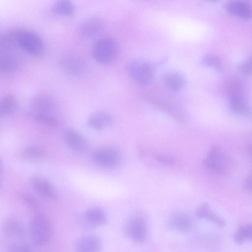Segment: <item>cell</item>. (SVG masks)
<instances>
[{
    "label": "cell",
    "instance_id": "6da1fadb",
    "mask_svg": "<svg viewBox=\"0 0 252 252\" xmlns=\"http://www.w3.org/2000/svg\"><path fill=\"white\" fill-rule=\"evenodd\" d=\"M0 43V71L3 73L12 72L20 64L21 59L18 52L20 48L8 32L1 36Z\"/></svg>",
    "mask_w": 252,
    "mask_h": 252
},
{
    "label": "cell",
    "instance_id": "7a4b0ae2",
    "mask_svg": "<svg viewBox=\"0 0 252 252\" xmlns=\"http://www.w3.org/2000/svg\"><path fill=\"white\" fill-rule=\"evenodd\" d=\"M10 32L19 48L36 57L43 54L44 43L37 33L27 29L13 30Z\"/></svg>",
    "mask_w": 252,
    "mask_h": 252
},
{
    "label": "cell",
    "instance_id": "3957f363",
    "mask_svg": "<svg viewBox=\"0 0 252 252\" xmlns=\"http://www.w3.org/2000/svg\"><path fill=\"white\" fill-rule=\"evenodd\" d=\"M119 53L117 41L111 37H103L98 39L92 48V55L98 63L108 64L113 63Z\"/></svg>",
    "mask_w": 252,
    "mask_h": 252
},
{
    "label": "cell",
    "instance_id": "277c9868",
    "mask_svg": "<svg viewBox=\"0 0 252 252\" xmlns=\"http://www.w3.org/2000/svg\"><path fill=\"white\" fill-rule=\"evenodd\" d=\"M126 69L129 76L136 83L142 86L147 85L152 81L155 72L153 63L140 59L130 61Z\"/></svg>",
    "mask_w": 252,
    "mask_h": 252
},
{
    "label": "cell",
    "instance_id": "5b68a950",
    "mask_svg": "<svg viewBox=\"0 0 252 252\" xmlns=\"http://www.w3.org/2000/svg\"><path fill=\"white\" fill-rule=\"evenodd\" d=\"M29 230L32 239L37 245H44L50 239V224L43 214H36L32 217L30 222Z\"/></svg>",
    "mask_w": 252,
    "mask_h": 252
},
{
    "label": "cell",
    "instance_id": "8992f818",
    "mask_svg": "<svg viewBox=\"0 0 252 252\" xmlns=\"http://www.w3.org/2000/svg\"><path fill=\"white\" fill-rule=\"evenodd\" d=\"M204 163L209 170L219 174H225L230 167V161L227 155L222 149L217 146L210 149Z\"/></svg>",
    "mask_w": 252,
    "mask_h": 252
},
{
    "label": "cell",
    "instance_id": "52a82bcc",
    "mask_svg": "<svg viewBox=\"0 0 252 252\" xmlns=\"http://www.w3.org/2000/svg\"><path fill=\"white\" fill-rule=\"evenodd\" d=\"M59 64L67 73L74 75H81L86 70L85 60L79 55L72 52H66L61 56Z\"/></svg>",
    "mask_w": 252,
    "mask_h": 252
},
{
    "label": "cell",
    "instance_id": "ba28073f",
    "mask_svg": "<svg viewBox=\"0 0 252 252\" xmlns=\"http://www.w3.org/2000/svg\"><path fill=\"white\" fill-rule=\"evenodd\" d=\"M91 158L95 163L99 166L111 167L120 162L121 155L118 150L113 148L102 146L93 151Z\"/></svg>",
    "mask_w": 252,
    "mask_h": 252
},
{
    "label": "cell",
    "instance_id": "9c48e42d",
    "mask_svg": "<svg viewBox=\"0 0 252 252\" xmlns=\"http://www.w3.org/2000/svg\"><path fill=\"white\" fill-rule=\"evenodd\" d=\"M127 236L136 242L144 241L147 237V229L145 221L141 218L134 217L127 221L125 226Z\"/></svg>",
    "mask_w": 252,
    "mask_h": 252
},
{
    "label": "cell",
    "instance_id": "30bf717a",
    "mask_svg": "<svg viewBox=\"0 0 252 252\" xmlns=\"http://www.w3.org/2000/svg\"><path fill=\"white\" fill-rule=\"evenodd\" d=\"M62 136L64 142L74 150L82 152L88 148V142L86 139L72 128L65 129Z\"/></svg>",
    "mask_w": 252,
    "mask_h": 252
},
{
    "label": "cell",
    "instance_id": "8fae6325",
    "mask_svg": "<svg viewBox=\"0 0 252 252\" xmlns=\"http://www.w3.org/2000/svg\"><path fill=\"white\" fill-rule=\"evenodd\" d=\"M102 28L101 19L97 16H91L82 21L79 27V32L83 37L91 38L97 36Z\"/></svg>",
    "mask_w": 252,
    "mask_h": 252
},
{
    "label": "cell",
    "instance_id": "7c38bea8",
    "mask_svg": "<svg viewBox=\"0 0 252 252\" xmlns=\"http://www.w3.org/2000/svg\"><path fill=\"white\" fill-rule=\"evenodd\" d=\"M224 8L228 13L235 17L244 19L252 18V6L247 2L240 0L228 1Z\"/></svg>",
    "mask_w": 252,
    "mask_h": 252
},
{
    "label": "cell",
    "instance_id": "4fadbf2b",
    "mask_svg": "<svg viewBox=\"0 0 252 252\" xmlns=\"http://www.w3.org/2000/svg\"><path fill=\"white\" fill-rule=\"evenodd\" d=\"M162 81L166 87L174 92L182 90L187 84L185 76L180 72L174 70L164 72Z\"/></svg>",
    "mask_w": 252,
    "mask_h": 252
},
{
    "label": "cell",
    "instance_id": "5bb4252c",
    "mask_svg": "<svg viewBox=\"0 0 252 252\" xmlns=\"http://www.w3.org/2000/svg\"><path fill=\"white\" fill-rule=\"evenodd\" d=\"M102 244L100 239L94 235L83 236L77 241L75 252H100Z\"/></svg>",
    "mask_w": 252,
    "mask_h": 252
},
{
    "label": "cell",
    "instance_id": "9a60e30c",
    "mask_svg": "<svg viewBox=\"0 0 252 252\" xmlns=\"http://www.w3.org/2000/svg\"><path fill=\"white\" fill-rule=\"evenodd\" d=\"M168 224L171 229L180 232H187L193 225L191 217L183 212H176L169 218Z\"/></svg>",
    "mask_w": 252,
    "mask_h": 252
},
{
    "label": "cell",
    "instance_id": "2e32d148",
    "mask_svg": "<svg viewBox=\"0 0 252 252\" xmlns=\"http://www.w3.org/2000/svg\"><path fill=\"white\" fill-rule=\"evenodd\" d=\"M85 222L93 227L104 225L107 222V216L104 211L98 207H92L85 211L83 215Z\"/></svg>",
    "mask_w": 252,
    "mask_h": 252
},
{
    "label": "cell",
    "instance_id": "e0dca14e",
    "mask_svg": "<svg viewBox=\"0 0 252 252\" xmlns=\"http://www.w3.org/2000/svg\"><path fill=\"white\" fill-rule=\"evenodd\" d=\"M195 214L198 218L211 221L220 227L226 225L225 220L214 212L207 203L198 205L195 209Z\"/></svg>",
    "mask_w": 252,
    "mask_h": 252
},
{
    "label": "cell",
    "instance_id": "ac0fdd59",
    "mask_svg": "<svg viewBox=\"0 0 252 252\" xmlns=\"http://www.w3.org/2000/svg\"><path fill=\"white\" fill-rule=\"evenodd\" d=\"M32 110L45 113H50L55 109V103L48 95L38 94L33 95L30 100Z\"/></svg>",
    "mask_w": 252,
    "mask_h": 252
},
{
    "label": "cell",
    "instance_id": "d6986e66",
    "mask_svg": "<svg viewBox=\"0 0 252 252\" xmlns=\"http://www.w3.org/2000/svg\"><path fill=\"white\" fill-rule=\"evenodd\" d=\"M228 104L230 110L236 113H244L248 111L247 102L239 91L232 89L228 93Z\"/></svg>",
    "mask_w": 252,
    "mask_h": 252
},
{
    "label": "cell",
    "instance_id": "ffe728a7",
    "mask_svg": "<svg viewBox=\"0 0 252 252\" xmlns=\"http://www.w3.org/2000/svg\"><path fill=\"white\" fill-rule=\"evenodd\" d=\"M112 122L111 115L106 112H96L92 114L88 118L87 125L93 129L100 130L109 126Z\"/></svg>",
    "mask_w": 252,
    "mask_h": 252
},
{
    "label": "cell",
    "instance_id": "44dd1931",
    "mask_svg": "<svg viewBox=\"0 0 252 252\" xmlns=\"http://www.w3.org/2000/svg\"><path fill=\"white\" fill-rule=\"evenodd\" d=\"M30 182L33 188L42 195L50 199H55L56 194L51 184L45 179L32 176Z\"/></svg>",
    "mask_w": 252,
    "mask_h": 252
},
{
    "label": "cell",
    "instance_id": "7402d4cb",
    "mask_svg": "<svg viewBox=\"0 0 252 252\" xmlns=\"http://www.w3.org/2000/svg\"><path fill=\"white\" fill-rule=\"evenodd\" d=\"M144 98L149 103L170 115L175 119L178 121L183 120V115L181 112L173 105L149 96H145Z\"/></svg>",
    "mask_w": 252,
    "mask_h": 252
},
{
    "label": "cell",
    "instance_id": "603a6c76",
    "mask_svg": "<svg viewBox=\"0 0 252 252\" xmlns=\"http://www.w3.org/2000/svg\"><path fill=\"white\" fill-rule=\"evenodd\" d=\"M28 116L34 120L47 126L58 127L59 122L50 113L31 110L27 113Z\"/></svg>",
    "mask_w": 252,
    "mask_h": 252
},
{
    "label": "cell",
    "instance_id": "cb8c5ba5",
    "mask_svg": "<svg viewBox=\"0 0 252 252\" xmlns=\"http://www.w3.org/2000/svg\"><path fill=\"white\" fill-rule=\"evenodd\" d=\"M17 101L14 95L8 94L1 99L0 103V115H7L13 112L16 108Z\"/></svg>",
    "mask_w": 252,
    "mask_h": 252
},
{
    "label": "cell",
    "instance_id": "d4e9b609",
    "mask_svg": "<svg viewBox=\"0 0 252 252\" xmlns=\"http://www.w3.org/2000/svg\"><path fill=\"white\" fill-rule=\"evenodd\" d=\"M74 10V7L71 1L67 0H58L52 7L53 13L64 16L71 15Z\"/></svg>",
    "mask_w": 252,
    "mask_h": 252
},
{
    "label": "cell",
    "instance_id": "484cf974",
    "mask_svg": "<svg viewBox=\"0 0 252 252\" xmlns=\"http://www.w3.org/2000/svg\"><path fill=\"white\" fill-rule=\"evenodd\" d=\"M247 239L252 240V223L240 226L234 234V240L238 245L243 244Z\"/></svg>",
    "mask_w": 252,
    "mask_h": 252
},
{
    "label": "cell",
    "instance_id": "4316f807",
    "mask_svg": "<svg viewBox=\"0 0 252 252\" xmlns=\"http://www.w3.org/2000/svg\"><path fill=\"white\" fill-rule=\"evenodd\" d=\"M22 154L25 156L30 158H40L46 155L45 150L37 146H27L22 150Z\"/></svg>",
    "mask_w": 252,
    "mask_h": 252
},
{
    "label": "cell",
    "instance_id": "83f0119b",
    "mask_svg": "<svg viewBox=\"0 0 252 252\" xmlns=\"http://www.w3.org/2000/svg\"><path fill=\"white\" fill-rule=\"evenodd\" d=\"M203 62L206 65L220 72L223 70V63L218 56L213 54H207L203 58Z\"/></svg>",
    "mask_w": 252,
    "mask_h": 252
},
{
    "label": "cell",
    "instance_id": "f1b7e54d",
    "mask_svg": "<svg viewBox=\"0 0 252 252\" xmlns=\"http://www.w3.org/2000/svg\"><path fill=\"white\" fill-rule=\"evenodd\" d=\"M5 229L7 233L11 234L21 235L23 229L19 223L14 220H9L5 223Z\"/></svg>",
    "mask_w": 252,
    "mask_h": 252
},
{
    "label": "cell",
    "instance_id": "f546056e",
    "mask_svg": "<svg viewBox=\"0 0 252 252\" xmlns=\"http://www.w3.org/2000/svg\"><path fill=\"white\" fill-rule=\"evenodd\" d=\"M238 68L244 74L252 75V57L244 60L240 63Z\"/></svg>",
    "mask_w": 252,
    "mask_h": 252
},
{
    "label": "cell",
    "instance_id": "4dcf8cb0",
    "mask_svg": "<svg viewBox=\"0 0 252 252\" xmlns=\"http://www.w3.org/2000/svg\"><path fill=\"white\" fill-rule=\"evenodd\" d=\"M155 157L159 162L167 164H172L175 162L174 158L164 154H156Z\"/></svg>",
    "mask_w": 252,
    "mask_h": 252
},
{
    "label": "cell",
    "instance_id": "1f68e13d",
    "mask_svg": "<svg viewBox=\"0 0 252 252\" xmlns=\"http://www.w3.org/2000/svg\"><path fill=\"white\" fill-rule=\"evenodd\" d=\"M245 187L247 190L252 192V175L246 180Z\"/></svg>",
    "mask_w": 252,
    "mask_h": 252
},
{
    "label": "cell",
    "instance_id": "d6a6232c",
    "mask_svg": "<svg viewBox=\"0 0 252 252\" xmlns=\"http://www.w3.org/2000/svg\"><path fill=\"white\" fill-rule=\"evenodd\" d=\"M24 199L28 202L32 206V207H35L36 206V203L35 202L34 200L31 198L30 197L28 196H25L24 197Z\"/></svg>",
    "mask_w": 252,
    "mask_h": 252
}]
</instances>
